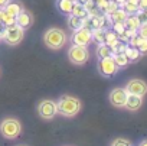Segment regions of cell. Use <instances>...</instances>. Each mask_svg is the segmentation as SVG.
Masks as SVG:
<instances>
[{
    "instance_id": "1",
    "label": "cell",
    "mask_w": 147,
    "mask_h": 146,
    "mask_svg": "<svg viewBox=\"0 0 147 146\" xmlns=\"http://www.w3.org/2000/svg\"><path fill=\"white\" fill-rule=\"evenodd\" d=\"M58 113L62 114L63 117H74V116H77L80 111H81V101L80 98L77 97H72V96H62L58 103Z\"/></svg>"
},
{
    "instance_id": "2",
    "label": "cell",
    "mask_w": 147,
    "mask_h": 146,
    "mask_svg": "<svg viewBox=\"0 0 147 146\" xmlns=\"http://www.w3.org/2000/svg\"><path fill=\"white\" fill-rule=\"evenodd\" d=\"M66 33L65 31L59 29V28H51L45 32L43 35V42L45 45L49 48V49H53V51H58L61 48L65 46L66 43Z\"/></svg>"
},
{
    "instance_id": "3",
    "label": "cell",
    "mask_w": 147,
    "mask_h": 146,
    "mask_svg": "<svg viewBox=\"0 0 147 146\" xmlns=\"http://www.w3.org/2000/svg\"><path fill=\"white\" fill-rule=\"evenodd\" d=\"M22 133V124L15 117H6L0 122V134L5 139L13 140Z\"/></svg>"
},
{
    "instance_id": "4",
    "label": "cell",
    "mask_w": 147,
    "mask_h": 146,
    "mask_svg": "<svg viewBox=\"0 0 147 146\" xmlns=\"http://www.w3.org/2000/svg\"><path fill=\"white\" fill-rule=\"evenodd\" d=\"M68 59L75 65H84L90 59V51L87 46L72 45L68 49Z\"/></svg>"
},
{
    "instance_id": "5",
    "label": "cell",
    "mask_w": 147,
    "mask_h": 146,
    "mask_svg": "<svg viewBox=\"0 0 147 146\" xmlns=\"http://www.w3.org/2000/svg\"><path fill=\"white\" fill-rule=\"evenodd\" d=\"M23 36H25V29H22L18 25H13V26H7L6 28V33H5L3 41L7 45H10V46H16V45H19L22 42Z\"/></svg>"
},
{
    "instance_id": "6",
    "label": "cell",
    "mask_w": 147,
    "mask_h": 146,
    "mask_svg": "<svg viewBox=\"0 0 147 146\" xmlns=\"http://www.w3.org/2000/svg\"><path fill=\"white\" fill-rule=\"evenodd\" d=\"M38 114L43 120H52L58 114V106L52 100H42L38 104Z\"/></svg>"
},
{
    "instance_id": "7",
    "label": "cell",
    "mask_w": 147,
    "mask_h": 146,
    "mask_svg": "<svg viewBox=\"0 0 147 146\" xmlns=\"http://www.w3.org/2000/svg\"><path fill=\"white\" fill-rule=\"evenodd\" d=\"M72 45H81V46H88L92 42V35L90 28H80L77 31H74V35L71 38Z\"/></svg>"
},
{
    "instance_id": "8",
    "label": "cell",
    "mask_w": 147,
    "mask_h": 146,
    "mask_svg": "<svg viewBox=\"0 0 147 146\" xmlns=\"http://www.w3.org/2000/svg\"><path fill=\"white\" fill-rule=\"evenodd\" d=\"M118 69L120 68L114 62L113 56L102 58V59L98 61V71H100V74L104 75V77H113V75H115L117 72H118Z\"/></svg>"
},
{
    "instance_id": "9",
    "label": "cell",
    "mask_w": 147,
    "mask_h": 146,
    "mask_svg": "<svg viewBox=\"0 0 147 146\" xmlns=\"http://www.w3.org/2000/svg\"><path fill=\"white\" fill-rule=\"evenodd\" d=\"M125 91L128 94H136V96H146L147 93V84L146 81L143 80H138V78H133L130 80L127 84H125Z\"/></svg>"
},
{
    "instance_id": "10",
    "label": "cell",
    "mask_w": 147,
    "mask_h": 146,
    "mask_svg": "<svg viewBox=\"0 0 147 146\" xmlns=\"http://www.w3.org/2000/svg\"><path fill=\"white\" fill-rule=\"evenodd\" d=\"M127 96L128 93L125 91V88H114L111 93H110V103L114 106V107H124L125 104V100H127Z\"/></svg>"
},
{
    "instance_id": "11",
    "label": "cell",
    "mask_w": 147,
    "mask_h": 146,
    "mask_svg": "<svg viewBox=\"0 0 147 146\" xmlns=\"http://www.w3.org/2000/svg\"><path fill=\"white\" fill-rule=\"evenodd\" d=\"M33 23V15L28 10H22L18 16H16V25L20 26L22 29H29Z\"/></svg>"
},
{
    "instance_id": "12",
    "label": "cell",
    "mask_w": 147,
    "mask_h": 146,
    "mask_svg": "<svg viewBox=\"0 0 147 146\" xmlns=\"http://www.w3.org/2000/svg\"><path fill=\"white\" fill-rule=\"evenodd\" d=\"M143 106V97L141 96H136V94H128L124 107L130 111H137L140 107Z\"/></svg>"
},
{
    "instance_id": "13",
    "label": "cell",
    "mask_w": 147,
    "mask_h": 146,
    "mask_svg": "<svg viewBox=\"0 0 147 146\" xmlns=\"http://www.w3.org/2000/svg\"><path fill=\"white\" fill-rule=\"evenodd\" d=\"M5 9V12L7 13V15H10V16H13V18H16L22 10H23V6L19 3V2H12V0H10V2L3 7Z\"/></svg>"
},
{
    "instance_id": "14",
    "label": "cell",
    "mask_w": 147,
    "mask_h": 146,
    "mask_svg": "<svg viewBox=\"0 0 147 146\" xmlns=\"http://www.w3.org/2000/svg\"><path fill=\"white\" fill-rule=\"evenodd\" d=\"M74 0H58L56 2V7L61 13L63 15H71L72 13V7H74Z\"/></svg>"
},
{
    "instance_id": "15",
    "label": "cell",
    "mask_w": 147,
    "mask_h": 146,
    "mask_svg": "<svg viewBox=\"0 0 147 146\" xmlns=\"http://www.w3.org/2000/svg\"><path fill=\"white\" fill-rule=\"evenodd\" d=\"M140 20H138V18L136 16V15H128L127 16V19H125V22H124V26H125V29H130V31H138V28H140Z\"/></svg>"
},
{
    "instance_id": "16",
    "label": "cell",
    "mask_w": 147,
    "mask_h": 146,
    "mask_svg": "<svg viewBox=\"0 0 147 146\" xmlns=\"http://www.w3.org/2000/svg\"><path fill=\"white\" fill-rule=\"evenodd\" d=\"M127 13H125V10L123 9V7H118L115 12H113L111 15H110V19H111V22L113 23H117V22H120V23H124L125 22V19H127Z\"/></svg>"
},
{
    "instance_id": "17",
    "label": "cell",
    "mask_w": 147,
    "mask_h": 146,
    "mask_svg": "<svg viewBox=\"0 0 147 146\" xmlns=\"http://www.w3.org/2000/svg\"><path fill=\"white\" fill-rule=\"evenodd\" d=\"M91 35H92V42H95L97 45L105 43V29H102V28L92 29L91 31Z\"/></svg>"
},
{
    "instance_id": "18",
    "label": "cell",
    "mask_w": 147,
    "mask_h": 146,
    "mask_svg": "<svg viewBox=\"0 0 147 146\" xmlns=\"http://www.w3.org/2000/svg\"><path fill=\"white\" fill-rule=\"evenodd\" d=\"M97 56H98V59H102V58H110V56H113L114 54H113V51H111V48L108 46V45H105V43H100L98 46H97Z\"/></svg>"
},
{
    "instance_id": "19",
    "label": "cell",
    "mask_w": 147,
    "mask_h": 146,
    "mask_svg": "<svg viewBox=\"0 0 147 146\" xmlns=\"http://www.w3.org/2000/svg\"><path fill=\"white\" fill-rule=\"evenodd\" d=\"M71 15H75V16H78V18H81V19H85V18L90 16V15H88V10L85 9V6L81 5V3H78V2L74 3V7H72V13H71Z\"/></svg>"
},
{
    "instance_id": "20",
    "label": "cell",
    "mask_w": 147,
    "mask_h": 146,
    "mask_svg": "<svg viewBox=\"0 0 147 146\" xmlns=\"http://www.w3.org/2000/svg\"><path fill=\"white\" fill-rule=\"evenodd\" d=\"M124 54L127 55V58H128V61H130V62H136V61L141 56V52H140L136 46H131V45H127V48H125Z\"/></svg>"
},
{
    "instance_id": "21",
    "label": "cell",
    "mask_w": 147,
    "mask_h": 146,
    "mask_svg": "<svg viewBox=\"0 0 147 146\" xmlns=\"http://www.w3.org/2000/svg\"><path fill=\"white\" fill-rule=\"evenodd\" d=\"M68 26L72 29V31H77L80 28H84V19L75 16V15H69L68 18Z\"/></svg>"
},
{
    "instance_id": "22",
    "label": "cell",
    "mask_w": 147,
    "mask_h": 146,
    "mask_svg": "<svg viewBox=\"0 0 147 146\" xmlns=\"http://www.w3.org/2000/svg\"><path fill=\"white\" fill-rule=\"evenodd\" d=\"M113 59H114V62L117 64V67H118V68L127 67V65L130 64V61H128V58H127V55H125L124 52L114 54V55H113Z\"/></svg>"
},
{
    "instance_id": "23",
    "label": "cell",
    "mask_w": 147,
    "mask_h": 146,
    "mask_svg": "<svg viewBox=\"0 0 147 146\" xmlns=\"http://www.w3.org/2000/svg\"><path fill=\"white\" fill-rule=\"evenodd\" d=\"M118 42V36L114 31H110V29H105V45H108L110 48H113L115 43Z\"/></svg>"
},
{
    "instance_id": "24",
    "label": "cell",
    "mask_w": 147,
    "mask_h": 146,
    "mask_svg": "<svg viewBox=\"0 0 147 146\" xmlns=\"http://www.w3.org/2000/svg\"><path fill=\"white\" fill-rule=\"evenodd\" d=\"M124 10H125V13L127 15H136L140 9H138V5H134V3H130V2H127L125 0V3L121 6Z\"/></svg>"
},
{
    "instance_id": "25",
    "label": "cell",
    "mask_w": 147,
    "mask_h": 146,
    "mask_svg": "<svg viewBox=\"0 0 147 146\" xmlns=\"http://www.w3.org/2000/svg\"><path fill=\"white\" fill-rule=\"evenodd\" d=\"M111 146H131V142L127 139H123V137H117V139H114Z\"/></svg>"
},
{
    "instance_id": "26",
    "label": "cell",
    "mask_w": 147,
    "mask_h": 146,
    "mask_svg": "<svg viewBox=\"0 0 147 146\" xmlns=\"http://www.w3.org/2000/svg\"><path fill=\"white\" fill-rule=\"evenodd\" d=\"M108 2L110 0H97L95 2V5H97V7H98V10H101V12H107V7H108Z\"/></svg>"
},
{
    "instance_id": "27",
    "label": "cell",
    "mask_w": 147,
    "mask_h": 146,
    "mask_svg": "<svg viewBox=\"0 0 147 146\" xmlns=\"http://www.w3.org/2000/svg\"><path fill=\"white\" fill-rule=\"evenodd\" d=\"M3 25L5 26H13V25H16V18H13V16H10V15H5V19H3Z\"/></svg>"
},
{
    "instance_id": "28",
    "label": "cell",
    "mask_w": 147,
    "mask_h": 146,
    "mask_svg": "<svg viewBox=\"0 0 147 146\" xmlns=\"http://www.w3.org/2000/svg\"><path fill=\"white\" fill-rule=\"evenodd\" d=\"M111 26H113V31H114L117 35H121V33L125 31V26H124V23H120V22H117V23H113Z\"/></svg>"
},
{
    "instance_id": "29",
    "label": "cell",
    "mask_w": 147,
    "mask_h": 146,
    "mask_svg": "<svg viewBox=\"0 0 147 146\" xmlns=\"http://www.w3.org/2000/svg\"><path fill=\"white\" fill-rule=\"evenodd\" d=\"M118 7H120V6L114 2V0H110V2H108V7H107V12H105V13H107V15H111V13L115 12Z\"/></svg>"
},
{
    "instance_id": "30",
    "label": "cell",
    "mask_w": 147,
    "mask_h": 146,
    "mask_svg": "<svg viewBox=\"0 0 147 146\" xmlns=\"http://www.w3.org/2000/svg\"><path fill=\"white\" fill-rule=\"evenodd\" d=\"M136 16L138 18L140 23H146V22H147V10H138V12L136 13Z\"/></svg>"
},
{
    "instance_id": "31",
    "label": "cell",
    "mask_w": 147,
    "mask_h": 146,
    "mask_svg": "<svg viewBox=\"0 0 147 146\" xmlns=\"http://www.w3.org/2000/svg\"><path fill=\"white\" fill-rule=\"evenodd\" d=\"M137 32H138V35H140V36L147 38V22H146V23H141Z\"/></svg>"
},
{
    "instance_id": "32",
    "label": "cell",
    "mask_w": 147,
    "mask_h": 146,
    "mask_svg": "<svg viewBox=\"0 0 147 146\" xmlns=\"http://www.w3.org/2000/svg\"><path fill=\"white\" fill-rule=\"evenodd\" d=\"M138 9L140 10H147V0H138Z\"/></svg>"
},
{
    "instance_id": "33",
    "label": "cell",
    "mask_w": 147,
    "mask_h": 146,
    "mask_svg": "<svg viewBox=\"0 0 147 146\" xmlns=\"http://www.w3.org/2000/svg\"><path fill=\"white\" fill-rule=\"evenodd\" d=\"M6 28H7V26H5L3 23H0V39H3V38H5V33H6Z\"/></svg>"
},
{
    "instance_id": "34",
    "label": "cell",
    "mask_w": 147,
    "mask_h": 146,
    "mask_svg": "<svg viewBox=\"0 0 147 146\" xmlns=\"http://www.w3.org/2000/svg\"><path fill=\"white\" fill-rule=\"evenodd\" d=\"M5 15H6V12H5V9H3V7H0V23H3V19H5Z\"/></svg>"
},
{
    "instance_id": "35",
    "label": "cell",
    "mask_w": 147,
    "mask_h": 146,
    "mask_svg": "<svg viewBox=\"0 0 147 146\" xmlns=\"http://www.w3.org/2000/svg\"><path fill=\"white\" fill-rule=\"evenodd\" d=\"M9 2H10V0H0V7H5Z\"/></svg>"
},
{
    "instance_id": "36",
    "label": "cell",
    "mask_w": 147,
    "mask_h": 146,
    "mask_svg": "<svg viewBox=\"0 0 147 146\" xmlns=\"http://www.w3.org/2000/svg\"><path fill=\"white\" fill-rule=\"evenodd\" d=\"M114 2H115V3H117V5H118V6L121 7V6H123V5L125 3V0H114Z\"/></svg>"
},
{
    "instance_id": "37",
    "label": "cell",
    "mask_w": 147,
    "mask_h": 146,
    "mask_svg": "<svg viewBox=\"0 0 147 146\" xmlns=\"http://www.w3.org/2000/svg\"><path fill=\"white\" fill-rule=\"evenodd\" d=\"M77 2H78V3H81V5H85L87 2H90V0H77Z\"/></svg>"
},
{
    "instance_id": "38",
    "label": "cell",
    "mask_w": 147,
    "mask_h": 146,
    "mask_svg": "<svg viewBox=\"0 0 147 146\" xmlns=\"http://www.w3.org/2000/svg\"><path fill=\"white\" fill-rule=\"evenodd\" d=\"M127 2H130V3H134V5H138V0H127Z\"/></svg>"
},
{
    "instance_id": "39",
    "label": "cell",
    "mask_w": 147,
    "mask_h": 146,
    "mask_svg": "<svg viewBox=\"0 0 147 146\" xmlns=\"http://www.w3.org/2000/svg\"><path fill=\"white\" fill-rule=\"evenodd\" d=\"M140 146H147V140H144V142H141V143H140Z\"/></svg>"
},
{
    "instance_id": "40",
    "label": "cell",
    "mask_w": 147,
    "mask_h": 146,
    "mask_svg": "<svg viewBox=\"0 0 147 146\" xmlns=\"http://www.w3.org/2000/svg\"><path fill=\"white\" fill-rule=\"evenodd\" d=\"M74 2H77V0H74Z\"/></svg>"
},
{
    "instance_id": "41",
    "label": "cell",
    "mask_w": 147,
    "mask_h": 146,
    "mask_svg": "<svg viewBox=\"0 0 147 146\" xmlns=\"http://www.w3.org/2000/svg\"><path fill=\"white\" fill-rule=\"evenodd\" d=\"M94 2H97V0H94Z\"/></svg>"
},
{
    "instance_id": "42",
    "label": "cell",
    "mask_w": 147,
    "mask_h": 146,
    "mask_svg": "<svg viewBox=\"0 0 147 146\" xmlns=\"http://www.w3.org/2000/svg\"><path fill=\"white\" fill-rule=\"evenodd\" d=\"M22 146H23V145H22Z\"/></svg>"
}]
</instances>
